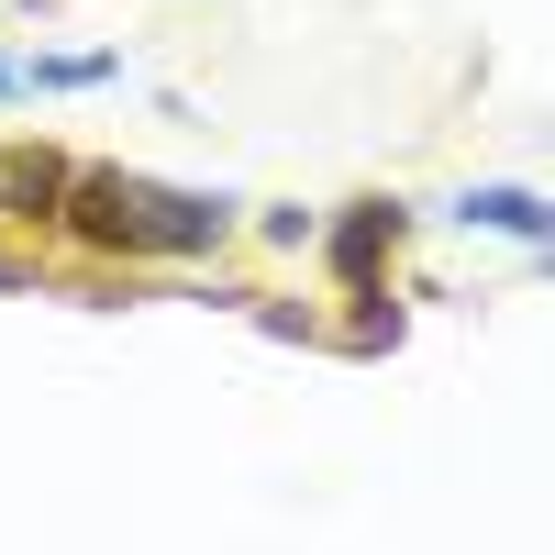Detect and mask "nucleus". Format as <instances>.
Returning <instances> with one entry per match:
<instances>
[{
	"mask_svg": "<svg viewBox=\"0 0 555 555\" xmlns=\"http://www.w3.org/2000/svg\"><path fill=\"white\" fill-rule=\"evenodd\" d=\"M56 234H78L89 256H211L234 234V201L156 190V178H133V167H78Z\"/></svg>",
	"mask_w": 555,
	"mask_h": 555,
	"instance_id": "1",
	"label": "nucleus"
},
{
	"mask_svg": "<svg viewBox=\"0 0 555 555\" xmlns=\"http://www.w3.org/2000/svg\"><path fill=\"white\" fill-rule=\"evenodd\" d=\"M122 56H34V67H12V89H101Z\"/></svg>",
	"mask_w": 555,
	"mask_h": 555,
	"instance_id": "5",
	"label": "nucleus"
},
{
	"mask_svg": "<svg viewBox=\"0 0 555 555\" xmlns=\"http://www.w3.org/2000/svg\"><path fill=\"white\" fill-rule=\"evenodd\" d=\"M0 101H23V89H12V67H0Z\"/></svg>",
	"mask_w": 555,
	"mask_h": 555,
	"instance_id": "7",
	"label": "nucleus"
},
{
	"mask_svg": "<svg viewBox=\"0 0 555 555\" xmlns=\"http://www.w3.org/2000/svg\"><path fill=\"white\" fill-rule=\"evenodd\" d=\"M389 245H400V211H389V201H356V211L334 222V267L356 278V289L378 278V256H389Z\"/></svg>",
	"mask_w": 555,
	"mask_h": 555,
	"instance_id": "3",
	"label": "nucleus"
},
{
	"mask_svg": "<svg viewBox=\"0 0 555 555\" xmlns=\"http://www.w3.org/2000/svg\"><path fill=\"white\" fill-rule=\"evenodd\" d=\"M455 222H489V234H512V245H544V234H555L544 190H467V201H455Z\"/></svg>",
	"mask_w": 555,
	"mask_h": 555,
	"instance_id": "4",
	"label": "nucleus"
},
{
	"mask_svg": "<svg viewBox=\"0 0 555 555\" xmlns=\"http://www.w3.org/2000/svg\"><path fill=\"white\" fill-rule=\"evenodd\" d=\"M311 234H322V211H300V201L267 211V245H311Z\"/></svg>",
	"mask_w": 555,
	"mask_h": 555,
	"instance_id": "6",
	"label": "nucleus"
},
{
	"mask_svg": "<svg viewBox=\"0 0 555 555\" xmlns=\"http://www.w3.org/2000/svg\"><path fill=\"white\" fill-rule=\"evenodd\" d=\"M67 156L56 145H0V222H23V234H56V211H67Z\"/></svg>",
	"mask_w": 555,
	"mask_h": 555,
	"instance_id": "2",
	"label": "nucleus"
}]
</instances>
